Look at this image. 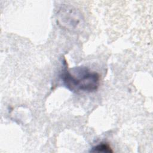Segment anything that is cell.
<instances>
[{
  "label": "cell",
  "instance_id": "cell-2",
  "mask_svg": "<svg viewBox=\"0 0 153 153\" xmlns=\"http://www.w3.org/2000/svg\"><path fill=\"white\" fill-rule=\"evenodd\" d=\"M91 152H112L111 148L107 143H100V144L92 148Z\"/></svg>",
  "mask_w": 153,
  "mask_h": 153
},
{
  "label": "cell",
  "instance_id": "cell-1",
  "mask_svg": "<svg viewBox=\"0 0 153 153\" xmlns=\"http://www.w3.org/2000/svg\"><path fill=\"white\" fill-rule=\"evenodd\" d=\"M64 85L71 91L79 92H92L99 85L100 76L85 67H77L70 71L65 68L61 74Z\"/></svg>",
  "mask_w": 153,
  "mask_h": 153
}]
</instances>
